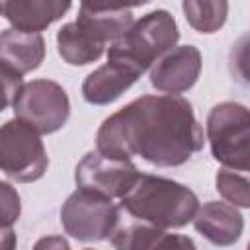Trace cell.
I'll list each match as a JSON object with an SVG mask.
<instances>
[{"instance_id":"cell-13","label":"cell","mask_w":250,"mask_h":250,"mask_svg":"<svg viewBox=\"0 0 250 250\" xmlns=\"http://www.w3.org/2000/svg\"><path fill=\"white\" fill-rule=\"evenodd\" d=\"M141 76L121 62L107 61L82 82V98L94 105H107L121 98Z\"/></svg>"},{"instance_id":"cell-21","label":"cell","mask_w":250,"mask_h":250,"mask_svg":"<svg viewBox=\"0 0 250 250\" xmlns=\"http://www.w3.org/2000/svg\"><path fill=\"white\" fill-rule=\"evenodd\" d=\"M33 250H70V244L64 236L59 234H51V236H43L33 244Z\"/></svg>"},{"instance_id":"cell-2","label":"cell","mask_w":250,"mask_h":250,"mask_svg":"<svg viewBox=\"0 0 250 250\" xmlns=\"http://www.w3.org/2000/svg\"><path fill=\"white\" fill-rule=\"evenodd\" d=\"M121 207L156 229H180L193 221L199 199L184 184L152 176L139 174L129 191L121 197Z\"/></svg>"},{"instance_id":"cell-14","label":"cell","mask_w":250,"mask_h":250,"mask_svg":"<svg viewBox=\"0 0 250 250\" xmlns=\"http://www.w3.org/2000/svg\"><path fill=\"white\" fill-rule=\"evenodd\" d=\"M45 59V39L41 33H25L18 29L0 31V62L23 76L41 66Z\"/></svg>"},{"instance_id":"cell-3","label":"cell","mask_w":250,"mask_h":250,"mask_svg":"<svg viewBox=\"0 0 250 250\" xmlns=\"http://www.w3.org/2000/svg\"><path fill=\"white\" fill-rule=\"evenodd\" d=\"M180 29L168 10H152L133 25L107 49V61H115L137 72H146L162 55L176 47Z\"/></svg>"},{"instance_id":"cell-5","label":"cell","mask_w":250,"mask_h":250,"mask_svg":"<svg viewBox=\"0 0 250 250\" xmlns=\"http://www.w3.org/2000/svg\"><path fill=\"white\" fill-rule=\"evenodd\" d=\"M49 156L41 135L20 119L0 125V172L20 184L37 182L45 176Z\"/></svg>"},{"instance_id":"cell-1","label":"cell","mask_w":250,"mask_h":250,"mask_svg":"<svg viewBox=\"0 0 250 250\" xmlns=\"http://www.w3.org/2000/svg\"><path fill=\"white\" fill-rule=\"evenodd\" d=\"M205 145L191 104L182 96H141L109 117L96 133V150L102 154L143 160L174 168L186 164Z\"/></svg>"},{"instance_id":"cell-11","label":"cell","mask_w":250,"mask_h":250,"mask_svg":"<svg viewBox=\"0 0 250 250\" xmlns=\"http://www.w3.org/2000/svg\"><path fill=\"white\" fill-rule=\"evenodd\" d=\"M195 230L215 246L234 244L244 230V217L240 211L225 201H207L193 217Z\"/></svg>"},{"instance_id":"cell-23","label":"cell","mask_w":250,"mask_h":250,"mask_svg":"<svg viewBox=\"0 0 250 250\" xmlns=\"http://www.w3.org/2000/svg\"><path fill=\"white\" fill-rule=\"evenodd\" d=\"M84 250H92V248H84Z\"/></svg>"},{"instance_id":"cell-7","label":"cell","mask_w":250,"mask_h":250,"mask_svg":"<svg viewBox=\"0 0 250 250\" xmlns=\"http://www.w3.org/2000/svg\"><path fill=\"white\" fill-rule=\"evenodd\" d=\"M61 223L66 234L82 242L111 238L119 225V207L105 197L76 189L61 207Z\"/></svg>"},{"instance_id":"cell-10","label":"cell","mask_w":250,"mask_h":250,"mask_svg":"<svg viewBox=\"0 0 250 250\" xmlns=\"http://www.w3.org/2000/svg\"><path fill=\"white\" fill-rule=\"evenodd\" d=\"M68 0H0V16L12 29L39 33L70 10Z\"/></svg>"},{"instance_id":"cell-8","label":"cell","mask_w":250,"mask_h":250,"mask_svg":"<svg viewBox=\"0 0 250 250\" xmlns=\"http://www.w3.org/2000/svg\"><path fill=\"white\" fill-rule=\"evenodd\" d=\"M141 172L129 158H117L90 150L74 168L76 188L105 199L123 197Z\"/></svg>"},{"instance_id":"cell-20","label":"cell","mask_w":250,"mask_h":250,"mask_svg":"<svg viewBox=\"0 0 250 250\" xmlns=\"http://www.w3.org/2000/svg\"><path fill=\"white\" fill-rule=\"evenodd\" d=\"M21 86H23L21 76L0 62V113L14 102Z\"/></svg>"},{"instance_id":"cell-22","label":"cell","mask_w":250,"mask_h":250,"mask_svg":"<svg viewBox=\"0 0 250 250\" xmlns=\"http://www.w3.org/2000/svg\"><path fill=\"white\" fill-rule=\"evenodd\" d=\"M18 246V238L12 227L8 225H0V250H16Z\"/></svg>"},{"instance_id":"cell-18","label":"cell","mask_w":250,"mask_h":250,"mask_svg":"<svg viewBox=\"0 0 250 250\" xmlns=\"http://www.w3.org/2000/svg\"><path fill=\"white\" fill-rule=\"evenodd\" d=\"M217 191L223 195V199L232 207H250V182L246 176L236 174L234 170L223 168L215 176Z\"/></svg>"},{"instance_id":"cell-4","label":"cell","mask_w":250,"mask_h":250,"mask_svg":"<svg viewBox=\"0 0 250 250\" xmlns=\"http://www.w3.org/2000/svg\"><path fill=\"white\" fill-rule=\"evenodd\" d=\"M205 139L211 154L229 170L250 168V113L238 102H221L211 107L205 121Z\"/></svg>"},{"instance_id":"cell-6","label":"cell","mask_w":250,"mask_h":250,"mask_svg":"<svg viewBox=\"0 0 250 250\" xmlns=\"http://www.w3.org/2000/svg\"><path fill=\"white\" fill-rule=\"evenodd\" d=\"M14 115L39 135H51L62 129L70 115V100L61 84L47 78L25 82L16 94Z\"/></svg>"},{"instance_id":"cell-16","label":"cell","mask_w":250,"mask_h":250,"mask_svg":"<svg viewBox=\"0 0 250 250\" xmlns=\"http://www.w3.org/2000/svg\"><path fill=\"white\" fill-rule=\"evenodd\" d=\"M57 51L64 62L84 66L96 62L104 55L105 45L88 35L76 21H68L57 31Z\"/></svg>"},{"instance_id":"cell-12","label":"cell","mask_w":250,"mask_h":250,"mask_svg":"<svg viewBox=\"0 0 250 250\" xmlns=\"http://www.w3.org/2000/svg\"><path fill=\"white\" fill-rule=\"evenodd\" d=\"M88 35L102 45H111L133 25V10L129 6H107V4H80L78 18L74 20Z\"/></svg>"},{"instance_id":"cell-17","label":"cell","mask_w":250,"mask_h":250,"mask_svg":"<svg viewBox=\"0 0 250 250\" xmlns=\"http://www.w3.org/2000/svg\"><path fill=\"white\" fill-rule=\"evenodd\" d=\"M188 23L199 33L219 31L229 16V2L225 0H186L182 4Z\"/></svg>"},{"instance_id":"cell-15","label":"cell","mask_w":250,"mask_h":250,"mask_svg":"<svg viewBox=\"0 0 250 250\" xmlns=\"http://www.w3.org/2000/svg\"><path fill=\"white\" fill-rule=\"evenodd\" d=\"M115 250H197L186 234H174L150 225H129L111 234Z\"/></svg>"},{"instance_id":"cell-9","label":"cell","mask_w":250,"mask_h":250,"mask_svg":"<svg viewBox=\"0 0 250 250\" xmlns=\"http://www.w3.org/2000/svg\"><path fill=\"white\" fill-rule=\"evenodd\" d=\"M201 74V53L193 45H176L150 66V86L168 96L193 88Z\"/></svg>"},{"instance_id":"cell-19","label":"cell","mask_w":250,"mask_h":250,"mask_svg":"<svg viewBox=\"0 0 250 250\" xmlns=\"http://www.w3.org/2000/svg\"><path fill=\"white\" fill-rule=\"evenodd\" d=\"M21 215V201L18 189L0 180V225L12 227Z\"/></svg>"}]
</instances>
